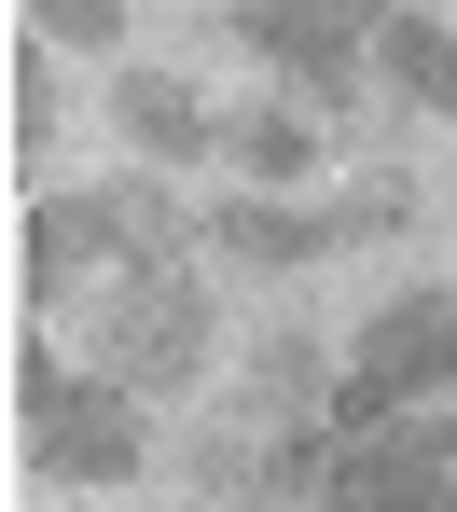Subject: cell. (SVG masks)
Masks as SVG:
<instances>
[{
  "label": "cell",
  "instance_id": "cell-1",
  "mask_svg": "<svg viewBox=\"0 0 457 512\" xmlns=\"http://www.w3.org/2000/svg\"><path fill=\"white\" fill-rule=\"evenodd\" d=\"M319 512H457V429L430 402H402V416H374V429H333Z\"/></svg>",
  "mask_w": 457,
  "mask_h": 512
},
{
  "label": "cell",
  "instance_id": "cell-2",
  "mask_svg": "<svg viewBox=\"0 0 457 512\" xmlns=\"http://www.w3.org/2000/svg\"><path fill=\"white\" fill-rule=\"evenodd\" d=\"M402 402H457V291L374 305L361 360H347V388H333V429H374V416H402Z\"/></svg>",
  "mask_w": 457,
  "mask_h": 512
},
{
  "label": "cell",
  "instance_id": "cell-3",
  "mask_svg": "<svg viewBox=\"0 0 457 512\" xmlns=\"http://www.w3.org/2000/svg\"><path fill=\"white\" fill-rule=\"evenodd\" d=\"M97 346H111L125 388H194L208 374V291L181 263H125V291L97 305Z\"/></svg>",
  "mask_w": 457,
  "mask_h": 512
},
{
  "label": "cell",
  "instance_id": "cell-4",
  "mask_svg": "<svg viewBox=\"0 0 457 512\" xmlns=\"http://www.w3.org/2000/svg\"><path fill=\"white\" fill-rule=\"evenodd\" d=\"M28 443H42V471H70V485H125V471H139V388H125V374L28 360Z\"/></svg>",
  "mask_w": 457,
  "mask_h": 512
},
{
  "label": "cell",
  "instance_id": "cell-5",
  "mask_svg": "<svg viewBox=\"0 0 457 512\" xmlns=\"http://www.w3.org/2000/svg\"><path fill=\"white\" fill-rule=\"evenodd\" d=\"M374 14H388V0H250L236 28L264 42L277 70H305V84L333 97V84H347V56H361V28H374Z\"/></svg>",
  "mask_w": 457,
  "mask_h": 512
},
{
  "label": "cell",
  "instance_id": "cell-6",
  "mask_svg": "<svg viewBox=\"0 0 457 512\" xmlns=\"http://www.w3.org/2000/svg\"><path fill=\"white\" fill-rule=\"evenodd\" d=\"M111 250H125L111 194H42V208H28V291H42V305H56L84 263H111Z\"/></svg>",
  "mask_w": 457,
  "mask_h": 512
},
{
  "label": "cell",
  "instance_id": "cell-7",
  "mask_svg": "<svg viewBox=\"0 0 457 512\" xmlns=\"http://www.w3.org/2000/svg\"><path fill=\"white\" fill-rule=\"evenodd\" d=\"M111 125H125L153 167H194V153L222 139V125L194 111V84H167V70H125V84H111Z\"/></svg>",
  "mask_w": 457,
  "mask_h": 512
},
{
  "label": "cell",
  "instance_id": "cell-8",
  "mask_svg": "<svg viewBox=\"0 0 457 512\" xmlns=\"http://www.w3.org/2000/svg\"><path fill=\"white\" fill-rule=\"evenodd\" d=\"M208 236H222V263H319L333 250V208H277V194H250V208H222V222H208Z\"/></svg>",
  "mask_w": 457,
  "mask_h": 512
},
{
  "label": "cell",
  "instance_id": "cell-9",
  "mask_svg": "<svg viewBox=\"0 0 457 512\" xmlns=\"http://www.w3.org/2000/svg\"><path fill=\"white\" fill-rule=\"evenodd\" d=\"M374 56H388V84L416 97V111H457V42L430 28V14H402V0H388V14H374Z\"/></svg>",
  "mask_w": 457,
  "mask_h": 512
},
{
  "label": "cell",
  "instance_id": "cell-10",
  "mask_svg": "<svg viewBox=\"0 0 457 512\" xmlns=\"http://www.w3.org/2000/svg\"><path fill=\"white\" fill-rule=\"evenodd\" d=\"M222 153H236V167L277 194V180H305V167H319V111H277V97H264V111H236V125H222Z\"/></svg>",
  "mask_w": 457,
  "mask_h": 512
},
{
  "label": "cell",
  "instance_id": "cell-11",
  "mask_svg": "<svg viewBox=\"0 0 457 512\" xmlns=\"http://www.w3.org/2000/svg\"><path fill=\"white\" fill-rule=\"evenodd\" d=\"M111 222H125V263H181V236H208V222H181L153 180H111Z\"/></svg>",
  "mask_w": 457,
  "mask_h": 512
},
{
  "label": "cell",
  "instance_id": "cell-12",
  "mask_svg": "<svg viewBox=\"0 0 457 512\" xmlns=\"http://www.w3.org/2000/svg\"><path fill=\"white\" fill-rule=\"evenodd\" d=\"M14 139H28V153H56V56H42V42L14 56Z\"/></svg>",
  "mask_w": 457,
  "mask_h": 512
},
{
  "label": "cell",
  "instance_id": "cell-13",
  "mask_svg": "<svg viewBox=\"0 0 457 512\" xmlns=\"http://www.w3.org/2000/svg\"><path fill=\"white\" fill-rule=\"evenodd\" d=\"M28 28H42V42H111L125 14H111V0H28Z\"/></svg>",
  "mask_w": 457,
  "mask_h": 512
},
{
  "label": "cell",
  "instance_id": "cell-14",
  "mask_svg": "<svg viewBox=\"0 0 457 512\" xmlns=\"http://www.w3.org/2000/svg\"><path fill=\"white\" fill-rule=\"evenodd\" d=\"M402 208H416V194H402V180H361V194H347V208H333V250H347V236H388V222H402Z\"/></svg>",
  "mask_w": 457,
  "mask_h": 512
}]
</instances>
